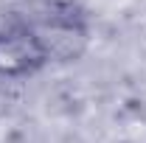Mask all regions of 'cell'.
Returning <instances> with one entry per match:
<instances>
[{"label":"cell","instance_id":"6da1fadb","mask_svg":"<svg viewBox=\"0 0 146 143\" xmlns=\"http://www.w3.org/2000/svg\"><path fill=\"white\" fill-rule=\"evenodd\" d=\"M51 54L31 20H11L0 25V81H25L42 73Z\"/></svg>","mask_w":146,"mask_h":143},{"label":"cell","instance_id":"7a4b0ae2","mask_svg":"<svg viewBox=\"0 0 146 143\" xmlns=\"http://www.w3.org/2000/svg\"><path fill=\"white\" fill-rule=\"evenodd\" d=\"M31 23L42 36L51 62H76L90 45V23L70 3H56L42 20Z\"/></svg>","mask_w":146,"mask_h":143}]
</instances>
